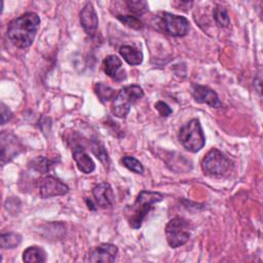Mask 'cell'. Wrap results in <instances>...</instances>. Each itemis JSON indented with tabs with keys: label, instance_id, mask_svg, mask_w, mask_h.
<instances>
[{
	"label": "cell",
	"instance_id": "6da1fadb",
	"mask_svg": "<svg viewBox=\"0 0 263 263\" xmlns=\"http://www.w3.org/2000/svg\"><path fill=\"white\" fill-rule=\"evenodd\" d=\"M40 25V17L35 12H26L13 18L7 27V37L18 48H28L33 43Z\"/></svg>",
	"mask_w": 263,
	"mask_h": 263
},
{
	"label": "cell",
	"instance_id": "7a4b0ae2",
	"mask_svg": "<svg viewBox=\"0 0 263 263\" xmlns=\"http://www.w3.org/2000/svg\"><path fill=\"white\" fill-rule=\"evenodd\" d=\"M163 199V194L154 191H141L135 202L125 209V216L127 218L128 224L134 229H139L147 216V214L152 209L153 204L161 201Z\"/></svg>",
	"mask_w": 263,
	"mask_h": 263
},
{
	"label": "cell",
	"instance_id": "3957f363",
	"mask_svg": "<svg viewBox=\"0 0 263 263\" xmlns=\"http://www.w3.org/2000/svg\"><path fill=\"white\" fill-rule=\"evenodd\" d=\"M144 97V90L140 85L130 84L123 86L112 100L111 112L118 118H125L130 107Z\"/></svg>",
	"mask_w": 263,
	"mask_h": 263
},
{
	"label": "cell",
	"instance_id": "277c9868",
	"mask_svg": "<svg viewBox=\"0 0 263 263\" xmlns=\"http://www.w3.org/2000/svg\"><path fill=\"white\" fill-rule=\"evenodd\" d=\"M178 139L187 151L198 152L205 144V137L199 120L193 118L184 124L179 129Z\"/></svg>",
	"mask_w": 263,
	"mask_h": 263
},
{
	"label": "cell",
	"instance_id": "5b68a950",
	"mask_svg": "<svg viewBox=\"0 0 263 263\" xmlns=\"http://www.w3.org/2000/svg\"><path fill=\"white\" fill-rule=\"evenodd\" d=\"M232 165L231 160L219 149H211L201 160V170L205 175L219 177L226 174Z\"/></svg>",
	"mask_w": 263,
	"mask_h": 263
},
{
	"label": "cell",
	"instance_id": "8992f818",
	"mask_svg": "<svg viewBox=\"0 0 263 263\" xmlns=\"http://www.w3.org/2000/svg\"><path fill=\"white\" fill-rule=\"evenodd\" d=\"M191 225L183 218H173L165 226V236L171 248H179L185 245L191 236Z\"/></svg>",
	"mask_w": 263,
	"mask_h": 263
},
{
	"label": "cell",
	"instance_id": "52a82bcc",
	"mask_svg": "<svg viewBox=\"0 0 263 263\" xmlns=\"http://www.w3.org/2000/svg\"><path fill=\"white\" fill-rule=\"evenodd\" d=\"M159 26L162 31L173 37L185 36L190 28L189 21L182 15L162 12L159 17Z\"/></svg>",
	"mask_w": 263,
	"mask_h": 263
},
{
	"label": "cell",
	"instance_id": "ba28073f",
	"mask_svg": "<svg viewBox=\"0 0 263 263\" xmlns=\"http://www.w3.org/2000/svg\"><path fill=\"white\" fill-rule=\"evenodd\" d=\"M1 164L4 165L6 162L10 161L13 157L17 156L24 147L18 141V139L11 133L3 130L1 133Z\"/></svg>",
	"mask_w": 263,
	"mask_h": 263
},
{
	"label": "cell",
	"instance_id": "9c48e42d",
	"mask_svg": "<svg viewBox=\"0 0 263 263\" xmlns=\"http://www.w3.org/2000/svg\"><path fill=\"white\" fill-rule=\"evenodd\" d=\"M39 192L42 198L62 196L69 192V187L62 180L53 176H46L40 181Z\"/></svg>",
	"mask_w": 263,
	"mask_h": 263
},
{
	"label": "cell",
	"instance_id": "30bf717a",
	"mask_svg": "<svg viewBox=\"0 0 263 263\" xmlns=\"http://www.w3.org/2000/svg\"><path fill=\"white\" fill-rule=\"evenodd\" d=\"M192 96L195 102L199 104H206L213 108L222 107V102L220 101L217 92L205 85L195 84L193 85Z\"/></svg>",
	"mask_w": 263,
	"mask_h": 263
},
{
	"label": "cell",
	"instance_id": "8fae6325",
	"mask_svg": "<svg viewBox=\"0 0 263 263\" xmlns=\"http://www.w3.org/2000/svg\"><path fill=\"white\" fill-rule=\"evenodd\" d=\"M118 254V248L112 243H101L88 254V262H114Z\"/></svg>",
	"mask_w": 263,
	"mask_h": 263
},
{
	"label": "cell",
	"instance_id": "7c38bea8",
	"mask_svg": "<svg viewBox=\"0 0 263 263\" xmlns=\"http://www.w3.org/2000/svg\"><path fill=\"white\" fill-rule=\"evenodd\" d=\"M92 196L96 203L103 209L112 208L115 201L112 187L107 182H102L96 185L92 189Z\"/></svg>",
	"mask_w": 263,
	"mask_h": 263
},
{
	"label": "cell",
	"instance_id": "4fadbf2b",
	"mask_svg": "<svg viewBox=\"0 0 263 263\" xmlns=\"http://www.w3.org/2000/svg\"><path fill=\"white\" fill-rule=\"evenodd\" d=\"M80 24L88 36H93L99 25L98 15L91 2H87L80 11Z\"/></svg>",
	"mask_w": 263,
	"mask_h": 263
},
{
	"label": "cell",
	"instance_id": "5bb4252c",
	"mask_svg": "<svg viewBox=\"0 0 263 263\" xmlns=\"http://www.w3.org/2000/svg\"><path fill=\"white\" fill-rule=\"evenodd\" d=\"M104 72L115 81H121L126 78L125 71L122 69V61L115 54H110L103 61Z\"/></svg>",
	"mask_w": 263,
	"mask_h": 263
},
{
	"label": "cell",
	"instance_id": "9a60e30c",
	"mask_svg": "<svg viewBox=\"0 0 263 263\" xmlns=\"http://www.w3.org/2000/svg\"><path fill=\"white\" fill-rule=\"evenodd\" d=\"M73 159L75 160L78 170L84 174H90L96 168V164L91 157L80 147L74 149Z\"/></svg>",
	"mask_w": 263,
	"mask_h": 263
},
{
	"label": "cell",
	"instance_id": "2e32d148",
	"mask_svg": "<svg viewBox=\"0 0 263 263\" xmlns=\"http://www.w3.org/2000/svg\"><path fill=\"white\" fill-rule=\"evenodd\" d=\"M119 53L128 65L137 66L143 62V52L133 45L120 46Z\"/></svg>",
	"mask_w": 263,
	"mask_h": 263
},
{
	"label": "cell",
	"instance_id": "e0dca14e",
	"mask_svg": "<svg viewBox=\"0 0 263 263\" xmlns=\"http://www.w3.org/2000/svg\"><path fill=\"white\" fill-rule=\"evenodd\" d=\"M23 260L27 263H43L46 261V253L38 246H31L23 252Z\"/></svg>",
	"mask_w": 263,
	"mask_h": 263
},
{
	"label": "cell",
	"instance_id": "ac0fdd59",
	"mask_svg": "<svg viewBox=\"0 0 263 263\" xmlns=\"http://www.w3.org/2000/svg\"><path fill=\"white\" fill-rule=\"evenodd\" d=\"M55 163L57 162L54 160H51L42 156H38L29 162V166L40 174H46L53 168Z\"/></svg>",
	"mask_w": 263,
	"mask_h": 263
},
{
	"label": "cell",
	"instance_id": "d6986e66",
	"mask_svg": "<svg viewBox=\"0 0 263 263\" xmlns=\"http://www.w3.org/2000/svg\"><path fill=\"white\" fill-rule=\"evenodd\" d=\"M95 92L98 96V98L100 99V101L102 103H106L110 100H113V98L116 95V91L110 87L109 85L103 83V82H98L95 84Z\"/></svg>",
	"mask_w": 263,
	"mask_h": 263
},
{
	"label": "cell",
	"instance_id": "ffe728a7",
	"mask_svg": "<svg viewBox=\"0 0 263 263\" xmlns=\"http://www.w3.org/2000/svg\"><path fill=\"white\" fill-rule=\"evenodd\" d=\"M22 242V236L15 232L2 233L0 235V246L2 249H13Z\"/></svg>",
	"mask_w": 263,
	"mask_h": 263
},
{
	"label": "cell",
	"instance_id": "44dd1931",
	"mask_svg": "<svg viewBox=\"0 0 263 263\" xmlns=\"http://www.w3.org/2000/svg\"><path fill=\"white\" fill-rule=\"evenodd\" d=\"M213 15L216 24L220 28H226L230 24V17L225 7L222 5H216L213 10Z\"/></svg>",
	"mask_w": 263,
	"mask_h": 263
},
{
	"label": "cell",
	"instance_id": "7402d4cb",
	"mask_svg": "<svg viewBox=\"0 0 263 263\" xmlns=\"http://www.w3.org/2000/svg\"><path fill=\"white\" fill-rule=\"evenodd\" d=\"M128 10L139 16L148 11V3L143 0H127L125 1Z\"/></svg>",
	"mask_w": 263,
	"mask_h": 263
},
{
	"label": "cell",
	"instance_id": "603a6c76",
	"mask_svg": "<svg viewBox=\"0 0 263 263\" xmlns=\"http://www.w3.org/2000/svg\"><path fill=\"white\" fill-rule=\"evenodd\" d=\"M121 162L127 170H129V171H132L136 174H143L144 173L143 164L140 162V160H138L134 156L125 155L121 158Z\"/></svg>",
	"mask_w": 263,
	"mask_h": 263
},
{
	"label": "cell",
	"instance_id": "cb8c5ba5",
	"mask_svg": "<svg viewBox=\"0 0 263 263\" xmlns=\"http://www.w3.org/2000/svg\"><path fill=\"white\" fill-rule=\"evenodd\" d=\"M116 17L126 27L135 29V30H140L143 28V23L140 21V18H138L135 15H116Z\"/></svg>",
	"mask_w": 263,
	"mask_h": 263
},
{
	"label": "cell",
	"instance_id": "d4e9b609",
	"mask_svg": "<svg viewBox=\"0 0 263 263\" xmlns=\"http://www.w3.org/2000/svg\"><path fill=\"white\" fill-rule=\"evenodd\" d=\"M92 152L104 163V165H108L109 156H108V153L105 151L103 146H101L99 143H95L92 145Z\"/></svg>",
	"mask_w": 263,
	"mask_h": 263
},
{
	"label": "cell",
	"instance_id": "484cf974",
	"mask_svg": "<svg viewBox=\"0 0 263 263\" xmlns=\"http://www.w3.org/2000/svg\"><path fill=\"white\" fill-rule=\"evenodd\" d=\"M155 109L158 111V113L162 116V117H167L173 113L172 108L164 102L162 101H158L155 104Z\"/></svg>",
	"mask_w": 263,
	"mask_h": 263
},
{
	"label": "cell",
	"instance_id": "4316f807",
	"mask_svg": "<svg viewBox=\"0 0 263 263\" xmlns=\"http://www.w3.org/2000/svg\"><path fill=\"white\" fill-rule=\"evenodd\" d=\"M12 117V112L10 109L4 104L1 103V124H5Z\"/></svg>",
	"mask_w": 263,
	"mask_h": 263
},
{
	"label": "cell",
	"instance_id": "83f0119b",
	"mask_svg": "<svg viewBox=\"0 0 263 263\" xmlns=\"http://www.w3.org/2000/svg\"><path fill=\"white\" fill-rule=\"evenodd\" d=\"M86 202H87V206L89 210H96V208H93V203L91 201H89V199H86Z\"/></svg>",
	"mask_w": 263,
	"mask_h": 263
}]
</instances>
